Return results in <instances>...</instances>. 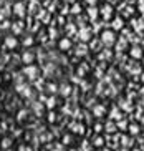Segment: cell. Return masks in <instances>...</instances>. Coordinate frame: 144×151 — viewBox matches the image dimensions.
<instances>
[{
	"instance_id": "9c48e42d",
	"label": "cell",
	"mask_w": 144,
	"mask_h": 151,
	"mask_svg": "<svg viewBox=\"0 0 144 151\" xmlns=\"http://www.w3.org/2000/svg\"><path fill=\"white\" fill-rule=\"evenodd\" d=\"M58 45H60V48L63 50V52H65V50H70L71 48V40L70 38H61Z\"/></svg>"
},
{
	"instance_id": "7a4b0ae2",
	"label": "cell",
	"mask_w": 144,
	"mask_h": 151,
	"mask_svg": "<svg viewBox=\"0 0 144 151\" xmlns=\"http://www.w3.org/2000/svg\"><path fill=\"white\" fill-rule=\"evenodd\" d=\"M100 42L103 43V47L111 48V47L116 45V42H118V33H116L113 28H103L101 33H100Z\"/></svg>"
},
{
	"instance_id": "30bf717a",
	"label": "cell",
	"mask_w": 144,
	"mask_h": 151,
	"mask_svg": "<svg viewBox=\"0 0 144 151\" xmlns=\"http://www.w3.org/2000/svg\"><path fill=\"white\" fill-rule=\"evenodd\" d=\"M80 2H81L85 7H98V4H100L101 0H80Z\"/></svg>"
},
{
	"instance_id": "3957f363",
	"label": "cell",
	"mask_w": 144,
	"mask_h": 151,
	"mask_svg": "<svg viewBox=\"0 0 144 151\" xmlns=\"http://www.w3.org/2000/svg\"><path fill=\"white\" fill-rule=\"evenodd\" d=\"M12 15L18 18V20H23L28 15V4L23 2V0H17L15 4H12Z\"/></svg>"
},
{
	"instance_id": "6da1fadb",
	"label": "cell",
	"mask_w": 144,
	"mask_h": 151,
	"mask_svg": "<svg viewBox=\"0 0 144 151\" xmlns=\"http://www.w3.org/2000/svg\"><path fill=\"white\" fill-rule=\"evenodd\" d=\"M100 7V20L103 23H111L113 22V18L116 17V9H114L111 4H106V2H103L101 5H98Z\"/></svg>"
},
{
	"instance_id": "8992f818",
	"label": "cell",
	"mask_w": 144,
	"mask_h": 151,
	"mask_svg": "<svg viewBox=\"0 0 144 151\" xmlns=\"http://www.w3.org/2000/svg\"><path fill=\"white\" fill-rule=\"evenodd\" d=\"M109 25H111V28H113L114 32L123 30V28H124V20H123V17H119V15H116V17L113 18V22L109 23Z\"/></svg>"
},
{
	"instance_id": "ba28073f",
	"label": "cell",
	"mask_w": 144,
	"mask_h": 151,
	"mask_svg": "<svg viewBox=\"0 0 144 151\" xmlns=\"http://www.w3.org/2000/svg\"><path fill=\"white\" fill-rule=\"evenodd\" d=\"M131 57L133 58H141L143 57V48H141L139 45H134L131 48Z\"/></svg>"
},
{
	"instance_id": "5b68a950",
	"label": "cell",
	"mask_w": 144,
	"mask_h": 151,
	"mask_svg": "<svg viewBox=\"0 0 144 151\" xmlns=\"http://www.w3.org/2000/svg\"><path fill=\"white\" fill-rule=\"evenodd\" d=\"M85 14V9H83V4L81 2H73V4L70 5V15H73V17H78V15Z\"/></svg>"
},
{
	"instance_id": "8fae6325",
	"label": "cell",
	"mask_w": 144,
	"mask_h": 151,
	"mask_svg": "<svg viewBox=\"0 0 144 151\" xmlns=\"http://www.w3.org/2000/svg\"><path fill=\"white\" fill-rule=\"evenodd\" d=\"M90 47H91V50H93V52H100V50H101V47H103V43L100 42V38H96V40H95V43H93V42L90 43Z\"/></svg>"
},
{
	"instance_id": "52a82bcc",
	"label": "cell",
	"mask_w": 144,
	"mask_h": 151,
	"mask_svg": "<svg viewBox=\"0 0 144 151\" xmlns=\"http://www.w3.org/2000/svg\"><path fill=\"white\" fill-rule=\"evenodd\" d=\"M23 28H25V20H15V22L12 23V30H13V33L15 35H20L23 32Z\"/></svg>"
},
{
	"instance_id": "7c38bea8",
	"label": "cell",
	"mask_w": 144,
	"mask_h": 151,
	"mask_svg": "<svg viewBox=\"0 0 144 151\" xmlns=\"http://www.w3.org/2000/svg\"><path fill=\"white\" fill-rule=\"evenodd\" d=\"M5 2H9V4H15L17 0H5Z\"/></svg>"
},
{
	"instance_id": "277c9868",
	"label": "cell",
	"mask_w": 144,
	"mask_h": 151,
	"mask_svg": "<svg viewBox=\"0 0 144 151\" xmlns=\"http://www.w3.org/2000/svg\"><path fill=\"white\" fill-rule=\"evenodd\" d=\"M93 33H95V32H93V27L88 25V27H83V28L78 30V38L81 42H91L93 40Z\"/></svg>"
}]
</instances>
